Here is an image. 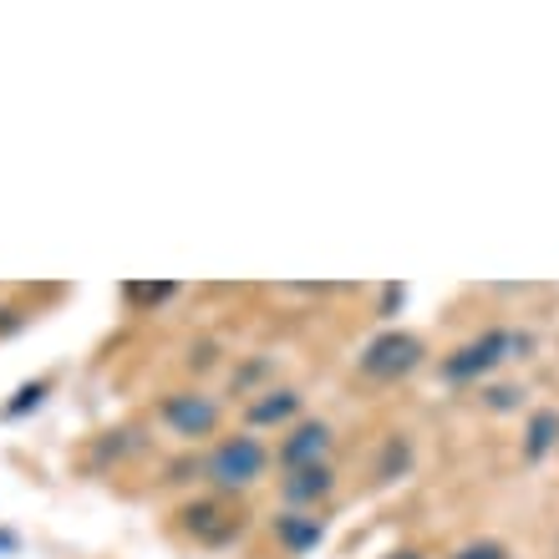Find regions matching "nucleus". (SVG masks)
<instances>
[{
    "label": "nucleus",
    "instance_id": "nucleus-15",
    "mask_svg": "<svg viewBox=\"0 0 559 559\" xmlns=\"http://www.w3.org/2000/svg\"><path fill=\"white\" fill-rule=\"evenodd\" d=\"M402 300H407V290H402V285H386L382 290V316H397Z\"/></svg>",
    "mask_w": 559,
    "mask_h": 559
},
{
    "label": "nucleus",
    "instance_id": "nucleus-14",
    "mask_svg": "<svg viewBox=\"0 0 559 559\" xmlns=\"http://www.w3.org/2000/svg\"><path fill=\"white\" fill-rule=\"evenodd\" d=\"M448 559H514L503 539H468V545H457Z\"/></svg>",
    "mask_w": 559,
    "mask_h": 559
},
{
    "label": "nucleus",
    "instance_id": "nucleus-16",
    "mask_svg": "<svg viewBox=\"0 0 559 559\" xmlns=\"http://www.w3.org/2000/svg\"><path fill=\"white\" fill-rule=\"evenodd\" d=\"M514 392H519V386H493V392H488V407H499V413H503V407H514Z\"/></svg>",
    "mask_w": 559,
    "mask_h": 559
},
{
    "label": "nucleus",
    "instance_id": "nucleus-3",
    "mask_svg": "<svg viewBox=\"0 0 559 559\" xmlns=\"http://www.w3.org/2000/svg\"><path fill=\"white\" fill-rule=\"evenodd\" d=\"M423 361H427V346L413 331H382V336L367 341V352L356 356V371H361L367 382H402V377H413Z\"/></svg>",
    "mask_w": 559,
    "mask_h": 559
},
{
    "label": "nucleus",
    "instance_id": "nucleus-5",
    "mask_svg": "<svg viewBox=\"0 0 559 559\" xmlns=\"http://www.w3.org/2000/svg\"><path fill=\"white\" fill-rule=\"evenodd\" d=\"M183 530L193 534V545L219 549V545H229V539H239L245 519L224 499H204V503H189V509H183Z\"/></svg>",
    "mask_w": 559,
    "mask_h": 559
},
{
    "label": "nucleus",
    "instance_id": "nucleus-6",
    "mask_svg": "<svg viewBox=\"0 0 559 559\" xmlns=\"http://www.w3.org/2000/svg\"><path fill=\"white\" fill-rule=\"evenodd\" d=\"M331 427L325 423H295L285 438H280L275 448V463L280 473H300V468H316V463H325L331 457Z\"/></svg>",
    "mask_w": 559,
    "mask_h": 559
},
{
    "label": "nucleus",
    "instance_id": "nucleus-17",
    "mask_svg": "<svg viewBox=\"0 0 559 559\" xmlns=\"http://www.w3.org/2000/svg\"><path fill=\"white\" fill-rule=\"evenodd\" d=\"M382 559H423V549H392V555H382Z\"/></svg>",
    "mask_w": 559,
    "mask_h": 559
},
{
    "label": "nucleus",
    "instance_id": "nucleus-2",
    "mask_svg": "<svg viewBox=\"0 0 559 559\" xmlns=\"http://www.w3.org/2000/svg\"><path fill=\"white\" fill-rule=\"evenodd\" d=\"M199 468L219 493H239V488H254L270 473V448L254 432H235V438L214 442Z\"/></svg>",
    "mask_w": 559,
    "mask_h": 559
},
{
    "label": "nucleus",
    "instance_id": "nucleus-10",
    "mask_svg": "<svg viewBox=\"0 0 559 559\" xmlns=\"http://www.w3.org/2000/svg\"><path fill=\"white\" fill-rule=\"evenodd\" d=\"M555 448H559V413L555 407H539V413L530 417V427H524V457H530V463H545Z\"/></svg>",
    "mask_w": 559,
    "mask_h": 559
},
{
    "label": "nucleus",
    "instance_id": "nucleus-13",
    "mask_svg": "<svg viewBox=\"0 0 559 559\" xmlns=\"http://www.w3.org/2000/svg\"><path fill=\"white\" fill-rule=\"evenodd\" d=\"M46 386H51V382H26L11 402H5V417H26V413H36V407L46 402Z\"/></svg>",
    "mask_w": 559,
    "mask_h": 559
},
{
    "label": "nucleus",
    "instance_id": "nucleus-7",
    "mask_svg": "<svg viewBox=\"0 0 559 559\" xmlns=\"http://www.w3.org/2000/svg\"><path fill=\"white\" fill-rule=\"evenodd\" d=\"M275 545L285 549L290 559H300V555H316L321 549V539H325V519L316 514V509H285V514H275Z\"/></svg>",
    "mask_w": 559,
    "mask_h": 559
},
{
    "label": "nucleus",
    "instance_id": "nucleus-9",
    "mask_svg": "<svg viewBox=\"0 0 559 559\" xmlns=\"http://www.w3.org/2000/svg\"><path fill=\"white\" fill-rule=\"evenodd\" d=\"M300 417V392H290V386H265L260 397L250 402V413H245V423H250V432H260V427H285Z\"/></svg>",
    "mask_w": 559,
    "mask_h": 559
},
{
    "label": "nucleus",
    "instance_id": "nucleus-11",
    "mask_svg": "<svg viewBox=\"0 0 559 559\" xmlns=\"http://www.w3.org/2000/svg\"><path fill=\"white\" fill-rule=\"evenodd\" d=\"M407 468H413V442H407V438H392L382 448V463H377V473H382V478H402Z\"/></svg>",
    "mask_w": 559,
    "mask_h": 559
},
{
    "label": "nucleus",
    "instance_id": "nucleus-12",
    "mask_svg": "<svg viewBox=\"0 0 559 559\" xmlns=\"http://www.w3.org/2000/svg\"><path fill=\"white\" fill-rule=\"evenodd\" d=\"M178 285L174 280H163V285H122V300L128 306H163V300H174Z\"/></svg>",
    "mask_w": 559,
    "mask_h": 559
},
{
    "label": "nucleus",
    "instance_id": "nucleus-4",
    "mask_svg": "<svg viewBox=\"0 0 559 559\" xmlns=\"http://www.w3.org/2000/svg\"><path fill=\"white\" fill-rule=\"evenodd\" d=\"M219 402L209 397V392H174V397H163L158 402V423L174 432V438H209L214 427H219Z\"/></svg>",
    "mask_w": 559,
    "mask_h": 559
},
{
    "label": "nucleus",
    "instance_id": "nucleus-1",
    "mask_svg": "<svg viewBox=\"0 0 559 559\" xmlns=\"http://www.w3.org/2000/svg\"><path fill=\"white\" fill-rule=\"evenodd\" d=\"M524 346H530V336H524V331H503V325H493V331H484V336H473V341H463V346H453V352L438 361V371H442V382L473 386V382H484L499 361L519 356Z\"/></svg>",
    "mask_w": 559,
    "mask_h": 559
},
{
    "label": "nucleus",
    "instance_id": "nucleus-8",
    "mask_svg": "<svg viewBox=\"0 0 559 559\" xmlns=\"http://www.w3.org/2000/svg\"><path fill=\"white\" fill-rule=\"evenodd\" d=\"M336 493V473L331 463H316V468H300V473H280V499L285 509H316Z\"/></svg>",
    "mask_w": 559,
    "mask_h": 559
}]
</instances>
